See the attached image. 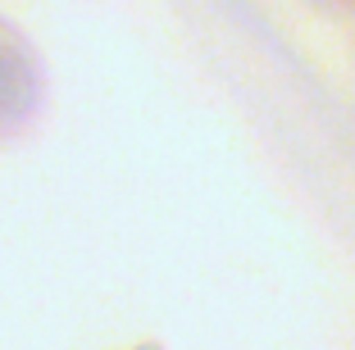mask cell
I'll use <instances>...</instances> for the list:
<instances>
[{"label":"cell","mask_w":355,"mask_h":350,"mask_svg":"<svg viewBox=\"0 0 355 350\" xmlns=\"http://www.w3.org/2000/svg\"><path fill=\"white\" fill-rule=\"evenodd\" d=\"M137 350H159V346H137Z\"/></svg>","instance_id":"cell-3"},{"label":"cell","mask_w":355,"mask_h":350,"mask_svg":"<svg viewBox=\"0 0 355 350\" xmlns=\"http://www.w3.org/2000/svg\"><path fill=\"white\" fill-rule=\"evenodd\" d=\"M46 105V69L28 32L0 14V141L19 137Z\"/></svg>","instance_id":"cell-1"},{"label":"cell","mask_w":355,"mask_h":350,"mask_svg":"<svg viewBox=\"0 0 355 350\" xmlns=\"http://www.w3.org/2000/svg\"><path fill=\"white\" fill-rule=\"evenodd\" d=\"M324 5H346V10H355V0H324Z\"/></svg>","instance_id":"cell-2"}]
</instances>
